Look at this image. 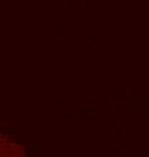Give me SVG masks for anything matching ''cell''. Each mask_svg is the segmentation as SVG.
I'll list each match as a JSON object with an SVG mask.
<instances>
[{"label": "cell", "mask_w": 149, "mask_h": 157, "mask_svg": "<svg viewBox=\"0 0 149 157\" xmlns=\"http://www.w3.org/2000/svg\"><path fill=\"white\" fill-rule=\"evenodd\" d=\"M27 148L15 137H0V157H24Z\"/></svg>", "instance_id": "cell-1"}]
</instances>
